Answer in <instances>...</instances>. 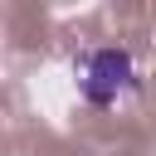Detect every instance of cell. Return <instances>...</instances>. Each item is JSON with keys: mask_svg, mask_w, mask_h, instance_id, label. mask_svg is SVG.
Here are the masks:
<instances>
[{"mask_svg": "<svg viewBox=\"0 0 156 156\" xmlns=\"http://www.w3.org/2000/svg\"><path fill=\"white\" fill-rule=\"evenodd\" d=\"M141 88V78H136V58H132V49H122V44H107V49H93V54H83V63H78V98L88 102V107H117V98L122 93H136Z\"/></svg>", "mask_w": 156, "mask_h": 156, "instance_id": "obj_1", "label": "cell"}]
</instances>
